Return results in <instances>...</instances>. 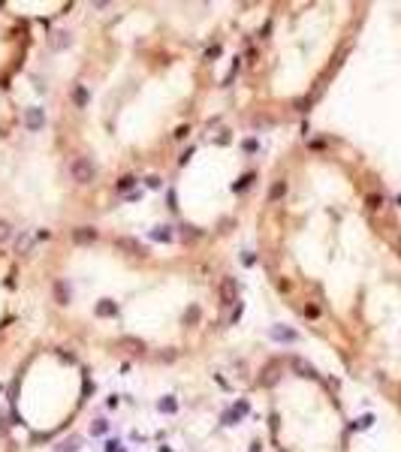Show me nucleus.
<instances>
[{"label":"nucleus","instance_id":"aec40b11","mask_svg":"<svg viewBox=\"0 0 401 452\" xmlns=\"http://www.w3.org/2000/svg\"><path fill=\"white\" fill-rule=\"evenodd\" d=\"M133 184H136V178H133V175H124V178L118 181V190H130Z\"/></svg>","mask_w":401,"mask_h":452},{"label":"nucleus","instance_id":"2eb2a0df","mask_svg":"<svg viewBox=\"0 0 401 452\" xmlns=\"http://www.w3.org/2000/svg\"><path fill=\"white\" fill-rule=\"evenodd\" d=\"M55 452H79V440L76 437H69V440H60L55 446Z\"/></svg>","mask_w":401,"mask_h":452},{"label":"nucleus","instance_id":"9d476101","mask_svg":"<svg viewBox=\"0 0 401 452\" xmlns=\"http://www.w3.org/2000/svg\"><path fill=\"white\" fill-rule=\"evenodd\" d=\"M94 314H97V317H118V301H112V298H100V301H97V308H94Z\"/></svg>","mask_w":401,"mask_h":452},{"label":"nucleus","instance_id":"f257e3e1","mask_svg":"<svg viewBox=\"0 0 401 452\" xmlns=\"http://www.w3.org/2000/svg\"><path fill=\"white\" fill-rule=\"evenodd\" d=\"M69 175H72V181L76 184H91L94 178H97V166L88 160V157H76L69 163Z\"/></svg>","mask_w":401,"mask_h":452},{"label":"nucleus","instance_id":"f03ea898","mask_svg":"<svg viewBox=\"0 0 401 452\" xmlns=\"http://www.w3.org/2000/svg\"><path fill=\"white\" fill-rule=\"evenodd\" d=\"M217 295H221V305H235L238 301V281L227 275L221 281V286H217Z\"/></svg>","mask_w":401,"mask_h":452},{"label":"nucleus","instance_id":"dca6fc26","mask_svg":"<svg viewBox=\"0 0 401 452\" xmlns=\"http://www.w3.org/2000/svg\"><path fill=\"white\" fill-rule=\"evenodd\" d=\"M157 407H160L163 413H175V410H178V401H175L172 395H166V398H160V401H157Z\"/></svg>","mask_w":401,"mask_h":452},{"label":"nucleus","instance_id":"393cba45","mask_svg":"<svg viewBox=\"0 0 401 452\" xmlns=\"http://www.w3.org/2000/svg\"><path fill=\"white\" fill-rule=\"evenodd\" d=\"M241 311H244V305H241V301H238V305H235V311H232V317H229V320H232V323H238V320H241Z\"/></svg>","mask_w":401,"mask_h":452},{"label":"nucleus","instance_id":"9b49d317","mask_svg":"<svg viewBox=\"0 0 401 452\" xmlns=\"http://www.w3.org/2000/svg\"><path fill=\"white\" fill-rule=\"evenodd\" d=\"M272 338H275V341H281V344H286V341H296V338H299V335H296L293 329H284V326H275V329H272Z\"/></svg>","mask_w":401,"mask_h":452},{"label":"nucleus","instance_id":"4be33fe9","mask_svg":"<svg viewBox=\"0 0 401 452\" xmlns=\"http://www.w3.org/2000/svg\"><path fill=\"white\" fill-rule=\"evenodd\" d=\"M250 181H253V175H244L241 181H235V184H232V190H235V193H238V190H244V187H247Z\"/></svg>","mask_w":401,"mask_h":452},{"label":"nucleus","instance_id":"bb28decb","mask_svg":"<svg viewBox=\"0 0 401 452\" xmlns=\"http://www.w3.org/2000/svg\"><path fill=\"white\" fill-rule=\"evenodd\" d=\"M275 380H278V374H275V368H269L266 371V383H275Z\"/></svg>","mask_w":401,"mask_h":452},{"label":"nucleus","instance_id":"6e6552de","mask_svg":"<svg viewBox=\"0 0 401 452\" xmlns=\"http://www.w3.org/2000/svg\"><path fill=\"white\" fill-rule=\"evenodd\" d=\"M52 292H55V301H57V305H69V298H72V289H69V283H66V281H55Z\"/></svg>","mask_w":401,"mask_h":452},{"label":"nucleus","instance_id":"6ab92c4d","mask_svg":"<svg viewBox=\"0 0 401 452\" xmlns=\"http://www.w3.org/2000/svg\"><path fill=\"white\" fill-rule=\"evenodd\" d=\"M286 193V181H278L275 187H272V193H269V199H281Z\"/></svg>","mask_w":401,"mask_h":452},{"label":"nucleus","instance_id":"cd10ccee","mask_svg":"<svg viewBox=\"0 0 401 452\" xmlns=\"http://www.w3.org/2000/svg\"><path fill=\"white\" fill-rule=\"evenodd\" d=\"M241 259H244V266H253V253H250V250H244V256H241Z\"/></svg>","mask_w":401,"mask_h":452},{"label":"nucleus","instance_id":"f3484780","mask_svg":"<svg viewBox=\"0 0 401 452\" xmlns=\"http://www.w3.org/2000/svg\"><path fill=\"white\" fill-rule=\"evenodd\" d=\"M106 431H109V422H106V419L91 422V434H94V437H100V434H106Z\"/></svg>","mask_w":401,"mask_h":452},{"label":"nucleus","instance_id":"f8f14e48","mask_svg":"<svg viewBox=\"0 0 401 452\" xmlns=\"http://www.w3.org/2000/svg\"><path fill=\"white\" fill-rule=\"evenodd\" d=\"M154 241H172L175 238V232H172V226H154V229L148 232Z\"/></svg>","mask_w":401,"mask_h":452},{"label":"nucleus","instance_id":"a878e982","mask_svg":"<svg viewBox=\"0 0 401 452\" xmlns=\"http://www.w3.org/2000/svg\"><path fill=\"white\" fill-rule=\"evenodd\" d=\"M27 247H30V235H21L18 238V250H27Z\"/></svg>","mask_w":401,"mask_h":452},{"label":"nucleus","instance_id":"0eeeda50","mask_svg":"<svg viewBox=\"0 0 401 452\" xmlns=\"http://www.w3.org/2000/svg\"><path fill=\"white\" fill-rule=\"evenodd\" d=\"M244 413H247V401H238L232 410H227V413H224V425H238Z\"/></svg>","mask_w":401,"mask_h":452},{"label":"nucleus","instance_id":"c85d7f7f","mask_svg":"<svg viewBox=\"0 0 401 452\" xmlns=\"http://www.w3.org/2000/svg\"><path fill=\"white\" fill-rule=\"evenodd\" d=\"M0 431H6V419L3 416H0Z\"/></svg>","mask_w":401,"mask_h":452},{"label":"nucleus","instance_id":"4468645a","mask_svg":"<svg viewBox=\"0 0 401 452\" xmlns=\"http://www.w3.org/2000/svg\"><path fill=\"white\" fill-rule=\"evenodd\" d=\"M118 347H127L130 353H142V350H145V341H136V338H121Z\"/></svg>","mask_w":401,"mask_h":452},{"label":"nucleus","instance_id":"39448f33","mask_svg":"<svg viewBox=\"0 0 401 452\" xmlns=\"http://www.w3.org/2000/svg\"><path fill=\"white\" fill-rule=\"evenodd\" d=\"M115 247L118 250H127L130 256H145V253H148V250H145L136 238H127V235H121V238H115Z\"/></svg>","mask_w":401,"mask_h":452},{"label":"nucleus","instance_id":"20e7f679","mask_svg":"<svg viewBox=\"0 0 401 452\" xmlns=\"http://www.w3.org/2000/svg\"><path fill=\"white\" fill-rule=\"evenodd\" d=\"M97 238H100V232L94 226H76V229H72V241L76 244H94Z\"/></svg>","mask_w":401,"mask_h":452},{"label":"nucleus","instance_id":"412c9836","mask_svg":"<svg viewBox=\"0 0 401 452\" xmlns=\"http://www.w3.org/2000/svg\"><path fill=\"white\" fill-rule=\"evenodd\" d=\"M199 320V308L193 305V308H187V314H184V323H196Z\"/></svg>","mask_w":401,"mask_h":452},{"label":"nucleus","instance_id":"b1692460","mask_svg":"<svg viewBox=\"0 0 401 452\" xmlns=\"http://www.w3.org/2000/svg\"><path fill=\"white\" fill-rule=\"evenodd\" d=\"M106 452H124V449H121L118 440H109V443H106Z\"/></svg>","mask_w":401,"mask_h":452},{"label":"nucleus","instance_id":"1a4fd4ad","mask_svg":"<svg viewBox=\"0 0 401 452\" xmlns=\"http://www.w3.org/2000/svg\"><path fill=\"white\" fill-rule=\"evenodd\" d=\"M289 368H293L299 377H317V371H314V365H308L302 356H289Z\"/></svg>","mask_w":401,"mask_h":452},{"label":"nucleus","instance_id":"ddd939ff","mask_svg":"<svg viewBox=\"0 0 401 452\" xmlns=\"http://www.w3.org/2000/svg\"><path fill=\"white\" fill-rule=\"evenodd\" d=\"M72 103H76L79 109L88 106V88H85V85H76V88H72Z\"/></svg>","mask_w":401,"mask_h":452},{"label":"nucleus","instance_id":"5701e85b","mask_svg":"<svg viewBox=\"0 0 401 452\" xmlns=\"http://www.w3.org/2000/svg\"><path fill=\"white\" fill-rule=\"evenodd\" d=\"M145 184H148V187H151V190H157V187H160L163 181H160L157 175H148V178H145Z\"/></svg>","mask_w":401,"mask_h":452},{"label":"nucleus","instance_id":"423d86ee","mask_svg":"<svg viewBox=\"0 0 401 452\" xmlns=\"http://www.w3.org/2000/svg\"><path fill=\"white\" fill-rule=\"evenodd\" d=\"M49 46H52L55 52H63V49H69V46H72V36H69L66 30H55V33L49 36Z\"/></svg>","mask_w":401,"mask_h":452},{"label":"nucleus","instance_id":"7ed1b4c3","mask_svg":"<svg viewBox=\"0 0 401 452\" xmlns=\"http://www.w3.org/2000/svg\"><path fill=\"white\" fill-rule=\"evenodd\" d=\"M24 127H27L30 133H40V130L46 127V109H40V106L24 109Z\"/></svg>","mask_w":401,"mask_h":452},{"label":"nucleus","instance_id":"c756f323","mask_svg":"<svg viewBox=\"0 0 401 452\" xmlns=\"http://www.w3.org/2000/svg\"><path fill=\"white\" fill-rule=\"evenodd\" d=\"M160 452H172V449H166V446H160Z\"/></svg>","mask_w":401,"mask_h":452},{"label":"nucleus","instance_id":"a211bd4d","mask_svg":"<svg viewBox=\"0 0 401 452\" xmlns=\"http://www.w3.org/2000/svg\"><path fill=\"white\" fill-rule=\"evenodd\" d=\"M9 235H12V226H9L3 217H0V244H3V241H9Z\"/></svg>","mask_w":401,"mask_h":452}]
</instances>
